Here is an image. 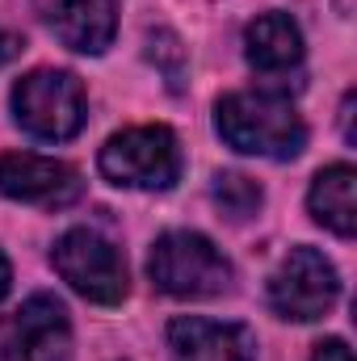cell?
<instances>
[{"mask_svg": "<svg viewBox=\"0 0 357 361\" xmlns=\"http://www.w3.org/2000/svg\"><path fill=\"white\" fill-rule=\"evenodd\" d=\"M169 361H257V336L244 324L181 315L169 324Z\"/></svg>", "mask_w": 357, "mask_h": 361, "instance_id": "cell-9", "label": "cell"}, {"mask_svg": "<svg viewBox=\"0 0 357 361\" xmlns=\"http://www.w3.org/2000/svg\"><path fill=\"white\" fill-rule=\"evenodd\" d=\"M357 173L349 164H332L324 169L320 177L311 180V193H307V206L315 214V223H324L328 231H337L341 240H349L357 231Z\"/></svg>", "mask_w": 357, "mask_h": 361, "instance_id": "cell-12", "label": "cell"}, {"mask_svg": "<svg viewBox=\"0 0 357 361\" xmlns=\"http://www.w3.org/2000/svg\"><path fill=\"white\" fill-rule=\"evenodd\" d=\"M311 361H353V353H349V345H345V341L328 336V341H320V345H315Z\"/></svg>", "mask_w": 357, "mask_h": 361, "instance_id": "cell-15", "label": "cell"}, {"mask_svg": "<svg viewBox=\"0 0 357 361\" xmlns=\"http://www.w3.org/2000/svg\"><path fill=\"white\" fill-rule=\"evenodd\" d=\"M51 265L59 269V277L89 302L101 307H114L126 298L131 290V277H126V261L122 252L92 227H72L55 240V252H51Z\"/></svg>", "mask_w": 357, "mask_h": 361, "instance_id": "cell-5", "label": "cell"}, {"mask_svg": "<svg viewBox=\"0 0 357 361\" xmlns=\"http://www.w3.org/2000/svg\"><path fill=\"white\" fill-rule=\"evenodd\" d=\"M244 55L257 72L277 76L298 68L303 59V30L294 25L290 13H261L248 30H244Z\"/></svg>", "mask_w": 357, "mask_h": 361, "instance_id": "cell-11", "label": "cell"}, {"mask_svg": "<svg viewBox=\"0 0 357 361\" xmlns=\"http://www.w3.org/2000/svg\"><path fill=\"white\" fill-rule=\"evenodd\" d=\"M337 298H341V277L332 269V261L307 244L290 248L277 273L269 277V307L282 319H298V324L324 319L337 307Z\"/></svg>", "mask_w": 357, "mask_h": 361, "instance_id": "cell-6", "label": "cell"}, {"mask_svg": "<svg viewBox=\"0 0 357 361\" xmlns=\"http://www.w3.org/2000/svg\"><path fill=\"white\" fill-rule=\"evenodd\" d=\"M0 193L13 202L59 210L85 193V180L63 160H47L34 152H8V156H0Z\"/></svg>", "mask_w": 357, "mask_h": 361, "instance_id": "cell-8", "label": "cell"}, {"mask_svg": "<svg viewBox=\"0 0 357 361\" xmlns=\"http://www.w3.org/2000/svg\"><path fill=\"white\" fill-rule=\"evenodd\" d=\"M68 357H72V324L55 294H34L13 315H0V361Z\"/></svg>", "mask_w": 357, "mask_h": 361, "instance_id": "cell-7", "label": "cell"}, {"mask_svg": "<svg viewBox=\"0 0 357 361\" xmlns=\"http://www.w3.org/2000/svg\"><path fill=\"white\" fill-rule=\"evenodd\" d=\"M210 197H214V206H219L227 219H236V223H244V219H253V214L261 210V185L253 177H240V173H219Z\"/></svg>", "mask_w": 357, "mask_h": 361, "instance_id": "cell-13", "label": "cell"}, {"mask_svg": "<svg viewBox=\"0 0 357 361\" xmlns=\"http://www.w3.org/2000/svg\"><path fill=\"white\" fill-rule=\"evenodd\" d=\"M8 286H13V269H8V261H4V252H0V298L8 294Z\"/></svg>", "mask_w": 357, "mask_h": 361, "instance_id": "cell-17", "label": "cell"}, {"mask_svg": "<svg viewBox=\"0 0 357 361\" xmlns=\"http://www.w3.org/2000/svg\"><path fill=\"white\" fill-rule=\"evenodd\" d=\"M97 169L122 189H169L181 177L177 135L169 126H131L101 147Z\"/></svg>", "mask_w": 357, "mask_h": 361, "instance_id": "cell-3", "label": "cell"}, {"mask_svg": "<svg viewBox=\"0 0 357 361\" xmlns=\"http://www.w3.org/2000/svg\"><path fill=\"white\" fill-rule=\"evenodd\" d=\"M21 47H25V42H21V34H13V30H4V25H0V63H8L13 55H21Z\"/></svg>", "mask_w": 357, "mask_h": 361, "instance_id": "cell-16", "label": "cell"}, {"mask_svg": "<svg viewBox=\"0 0 357 361\" xmlns=\"http://www.w3.org/2000/svg\"><path fill=\"white\" fill-rule=\"evenodd\" d=\"M152 63H160L164 68V76H169V85L173 89H181V59H185V51H181V42L173 38V34H152Z\"/></svg>", "mask_w": 357, "mask_h": 361, "instance_id": "cell-14", "label": "cell"}, {"mask_svg": "<svg viewBox=\"0 0 357 361\" xmlns=\"http://www.w3.org/2000/svg\"><path fill=\"white\" fill-rule=\"evenodd\" d=\"M51 25L63 47L80 55H101L114 42L118 13H114V0H55Z\"/></svg>", "mask_w": 357, "mask_h": 361, "instance_id": "cell-10", "label": "cell"}, {"mask_svg": "<svg viewBox=\"0 0 357 361\" xmlns=\"http://www.w3.org/2000/svg\"><path fill=\"white\" fill-rule=\"evenodd\" d=\"M147 277L173 298H210L231 286L227 257L198 231H164L152 244Z\"/></svg>", "mask_w": 357, "mask_h": 361, "instance_id": "cell-2", "label": "cell"}, {"mask_svg": "<svg viewBox=\"0 0 357 361\" xmlns=\"http://www.w3.org/2000/svg\"><path fill=\"white\" fill-rule=\"evenodd\" d=\"M13 118L34 139L63 143V139L80 135V126H85V89H80V80L72 72L38 68V72L17 80V89H13Z\"/></svg>", "mask_w": 357, "mask_h": 361, "instance_id": "cell-4", "label": "cell"}, {"mask_svg": "<svg viewBox=\"0 0 357 361\" xmlns=\"http://www.w3.org/2000/svg\"><path fill=\"white\" fill-rule=\"evenodd\" d=\"M214 126L244 156L294 160L307 147V126L282 92H231L214 105Z\"/></svg>", "mask_w": 357, "mask_h": 361, "instance_id": "cell-1", "label": "cell"}]
</instances>
